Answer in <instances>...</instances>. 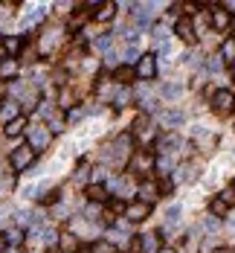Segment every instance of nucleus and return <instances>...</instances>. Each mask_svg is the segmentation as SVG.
Returning <instances> with one entry per match:
<instances>
[{"instance_id":"a19ab883","label":"nucleus","mask_w":235,"mask_h":253,"mask_svg":"<svg viewBox=\"0 0 235 253\" xmlns=\"http://www.w3.org/2000/svg\"><path fill=\"white\" fill-rule=\"evenodd\" d=\"M224 9H230V12H235V0H227V3H224Z\"/></svg>"},{"instance_id":"20e7f679","label":"nucleus","mask_w":235,"mask_h":253,"mask_svg":"<svg viewBox=\"0 0 235 253\" xmlns=\"http://www.w3.org/2000/svg\"><path fill=\"white\" fill-rule=\"evenodd\" d=\"M148 213H151V204H145V201H137V204L125 207L128 221H142V219H148Z\"/></svg>"},{"instance_id":"473e14b6","label":"nucleus","mask_w":235,"mask_h":253,"mask_svg":"<svg viewBox=\"0 0 235 253\" xmlns=\"http://www.w3.org/2000/svg\"><path fill=\"white\" fill-rule=\"evenodd\" d=\"M125 61H128V64L140 61V58H137V47H128V50H125Z\"/></svg>"},{"instance_id":"f8f14e48","label":"nucleus","mask_w":235,"mask_h":253,"mask_svg":"<svg viewBox=\"0 0 235 253\" xmlns=\"http://www.w3.org/2000/svg\"><path fill=\"white\" fill-rule=\"evenodd\" d=\"M177 35H180L183 41H195V29H192V20H189V17L177 20Z\"/></svg>"},{"instance_id":"393cba45","label":"nucleus","mask_w":235,"mask_h":253,"mask_svg":"<svg viewBox=\"0 0 235 253\" xmlns=\"http://www.w3.org/2000/svg\"><path fill=\"white\" fill-rule=\"evenodd\" d=\"M84 253H113V248H110L108 242H96V245H90Z\"/></svg>"},{"instance_id":"79ce46f5","label":"nucleus","mask_w":235,"mask_h":253,"mask_svg":"<svg viewBox=\"0 0 235 253\" xmlns=\"http://www.w3.org/2000/svg\"><path fill=\"white\" fill-rule=\"evenodd\" d=\"M215 253H235V251H233V248H218Z\"/></svg>"},{"instance_id":"aec40b11","label":"nucleus","mask_w":235,"mask_h":253,"mask_svg":"<svg viewBox=\"0 0 235 253\" xmlns=\"http://www.w3.org/2000/svg\"><path fill=\"white\" fill-rule=\"evenodd\" d=\"M113 12H116V3H102L99 12H96V20H110Z\"/></svg>"},{"instance_id":"6e6552de","label":"nucleus","mask_w":235,"mask_h":253,"mask_svg":"<svg viewBox=\"0 0 235 253\" xmlns=\"http://www.w3.org/2000/svg\"><path fill=\"white\" fill-rule=\"evenodd\" d=\"M84 195H87L93 204H102V201L108 198V189H105V186H99V184H87V186H84Z\"/></svg>"},{"instance_id":"9d476101","label":"nucleus","mask_w":235,"mask_h":253,"mask_svg":"<svg viewBox=\"0 0 235 253\" xmlns=\"http://www.w3.org/2000/svg\"><path fill=\"white\" fill-rule=\"evenodd\" d=\"M38 239L47 245V248H52L55 242H58V233H55V227H49V224H44L41 230H38Z\"/></svg>"},{"instance_id":"a878e982","label":"nucleus","mask_w":235,"mask_h":253,"mask_svg":"<svg viewBox=\"0 0 235 253\" xmlns=\"http://www.w3.org/2000/svg\"><path fill=\"white\" fill-rule=\"evenodd\" d=\"M3 50H6V52H12V55H15V52H17V50H20V38H6V41H3Z\"/></svg>"},{"instance_id":"a211bd4d","label":"nucleus","mask_w":235,"mask_h":253,"mask_svg":"<svg viewBox=\"0 0 235 253\" xmlns=\"http://www.w3.org/2000/svg\"><path fill=\"white\" fill-rule=\"evenodd\" d=\"M15 73H17V61H15V58H3V61H0V76H3V79H12Z\"/></svg>"},{"instance_id":"58836bf2","label":"nucleus","mask_w":235,"mask_h":253,"mask_svg":"<svg viewBox=\"0 0 235 253\" xmlns=\"http://www.w3.org/2000/svg\"><path fill=\"white\" fill-rule=\"evenodd\" d=\"M67 119H70V122H78V119H81V111H70Z\"/></svg>"},{"instance_id":"9b49d317","label":"nucleus","mask_w":235,"mask_h":253,"mask_svg":"<svg viewBox=\"0 0 235 253\" xmlns=\"http://www.w3.org/2000/svg\"><path fill=\"white\" fill-rule=\"evenodd\" d=\"M58 245H61V251H67V253L78 251V239H76V233H61V236H58Z\"/></svg>"},{"instance_id":"6ab92c4d","label":"nucleus","mask_w":235,"mask_h":253,"mask_svg":"<svg viewBox=\"0 0 235 253\" xmlns=\"http://www.w3.org/2000/svg\"><path fill=\"white\" fill-rule=\"evenodd\" d=\"M183 111H166L163 114V125H183Z\"/></svg>"},{"instance_id":"f03ea898","label":"nucleus","mask_w":235,"mask_h":253,"mask_svg":"<svg viewBox=\"0 0 235 253\" xmlns=\"http://www.w3.org/2000/svg\"><path fill=\"white\" fill-rule=\"evenodd\" d=\"M128 154H131V137H128V134H122V137H116V143L105 152V163L122 166V163L128 160Z\"/></svg>"},{"instance_id":"dca6fc26","label":"nucleus","mask_w":235,"mask_h":253,"mask_svg":"<svg viewBox=\"0 0 235 253\" xmlns=\"http://www.w3.org/2000/svg\"><path fill=\"white\" fill-rule=\"evenodd\" d=\"M169 35H172V32H169L166 23H157V26H154V41H157V47H166V44H169Z\"/></svg>"},{"instance_id":"cd10ccee","label":"nucleus","mask_w":235,"mask_h":253,"mask_svg":"<svg viewBox=\"0 0 235 253\" xmlns=\"http://www.w3.org/2000/svg\"><path fill=\"white\" fill-rule=\"evenodd\" d=\"M224 61H235V41H227L224 44V55H221Z\"/></svg>"},{"instance_id":"2eb2a0df","label":"nucleus","mask_w":235,"mask_h":253,"mask_svg":"<svg viewBox=\"0 0 235 253\" xmlns=\"http://www.w3.org/2000/svg\"><path fill=\"white\" fill-rule=\"evenodd\" d=\"M180 216H183V207H180V204L169 207V210H166V224H169V227H177V224H180Z\"/></svg>"},{"instance_id":"4c0bfd02","label":"nucleus","mask_w":235,"mask_h":253,"mask_svg":"<svg viewBox=\"0 0 235 253\" xmlns=\"http://www.w3.org/2000/svg\"><path fill=\"white\" fill-rule=\"evenodd\" d=\"M221 67H224V58H221V55H215V58L209 61V70H221Z\"/></svg>"},{"instance_id":"5701e85b","label":"nucleus","mask_w":235,"mask_h":253,"mask_svg":"<svg viewBox=\"0 0 235 253\" xmlns=\"http://www.w3.org/2000/svg\"><path fill=\"white\" fill-rule=\"evenodd\" d=\"M134 169H137V172H142V169H151V157H145V154H137V157H134Z\"/></svg>"},{"instance_id":"7ed1b4c3","label":"nucleus","mask_w":235,"mask_h":253,"mask_svg":"<svg viewBox=\"0 0 235 253\" xmlns=\"http://www.w3.org/2000/svg\"><path fill=\"white\" fill-rule=\"evenodd\" d=\"M32 160H35V152L29 149V146H20V149H15V152H9V163H12V169H26V166H32Z\"/></svg>"},{"instance_id":"72a5a7b5","label":"nucleus","mask_w":235,"mask_h":253,"mask_svg":"<svg viewBox=\"0 0 235 253\" xmlns=\"http://www.w3.org/2000/svg\"><path fill=\"white\" fill-rule=\"evenodd\" d=\"M6 239H9L12 245H17V242L23 239V233H20V230H9V233H6Z\"/></svg>"},{"instance_id":"1a4fd4ad","label":"nucleus","mask_w":235,"mask_h":253,"mask_svg":"<svg viewBox=\"0 0 235 253\" xmlns=\"http://www.w3.org/2000/svg\"><path fill=\"white\" fill-rule=\"evenodd\" d=\"M177 146H180V140H177L174 134H169V137H163V140L157 143V152H160V154H172Z\"/></svg>"},{"instance_id":"412c9836","label":"nucleus","mask_w":235,"mask_h":253,"mask_svg":"<svg viewBox=\"0 0 235 253\" xmlns=\"http://www.w3.org/2000/svg\"><path fill=\"white\" fill-rule=\"evenodd\" d=\"M212 23H215L218 29H227V23H230V15H227L224 9H218V12L212 15Z\"/></svg>"},{"instance_id":"0eeeda50","label":"nucleus","mask_w":235,"mask_h":253,"mask_svg":"<svg viewBox=\"0 0 235 253\" xmlns=\"http://www.w3.org/2000/svg\"><path fill=\"white\" fill-rule=\"evenodd\" d=\"M212 105H215V111H230L235 105V96L230 90H218L215 93V99H212Z\"/></svg>"},{"instance_id":"2f4dec72","label":"nucleus","mask_w":235,"mask_h":253,"mask_svg":"<svg viewBox=\"0 0 235 253\" xmlns=\"http://www.w3.org/2000/svg\"><path fill=\"white\" fill-rule=\"evenodd\" d=\"M67 213H70V210H67L64 204H55V207H52V219H67Z\"/></svg>"},{"instance_id":"37998d69","label":"nucleus","mask_w":235,"mask_h":253,"mask_svg":"<svg viewBox=\"0 0 235 253\" xmlns=\"http://www.w3.org/2000/svg\"><path fill=\"white\" fill-rule=\"evenodd\" d=\"M160 253H174V251H172V248H163V251H160Z\"/></svg>"},{"instance_id":"ddd939ff","label":"nucleus","mask_w":235,"mask_h":253,"mask_svg":"<svg viewBox=\"0 0 235 253\" xmlns=\"http://www.w3.org/2000/svg\"><path fill=\"white\" fill-rule=\"evenodd\" d=\"M157 195H160V189H157L154 184H142V186H140V198H142L145 204H154Z\"/></svg>"},{"instance_id":"c85d7f7f","label":"nucleus","mask_w":235,"mask_h":253,"mask_svg":"<svg viewBox=\"0 0 235 253\" xmlns=\"http://www.w3.org/2000/svg\"><path fill=\"white\" fill-rule=\"evenodd\" d=\"M131 76H134V70H131V67H119V70H116V82H128Z\"/></svg>"},{"instance_id":"b1692460","label":"nucleus","mask_w":235,"mask_h":253,"mask_svg":"<svg viewBox=\"0 0 235 253\" xmlns=\"http://www.w3.org/2000/svg\"><path fill=\"white\" fill-rule=\"evenodd\" d=\"M12 189H15V175L0 178V195H6V192H12Z\"/></svg>"},{"instance_id":"ea45409f","label":"nucleus","mask_w":235,"mask_h":253,"mask_svg":"<svg viewBox=\"0 0 235 253\" xmlns=\"http://www.w3.org/2000/svg\"><path fill=\"white\" fill-rule=\"evenodd\" d=\"M6 245H9V239H6V233H0V253L6 251Z\"/></svg>"},{"instance_id":"423d86ee","label":"nucleus","mask_w":235,"mask_h":253,"mask_svg":"<svg viewBox=\"0 0 235 253\" xmlns=\"http://www.w3.org/2000/svg\"><path fill=\"white\" fill-rule=\"evenodd\" d=\"M20 117V105H17V99H6L3 105H0V119L9 125L12 119H17Z\"/></svg>"},{"instance_id":"f3484780","label":"nucleus","mask_w":235,"mask_h":253,"mask_svg":"<svg viewBox=\"0 0 235 253\" xmlns=\"http://www.w3.org/2000/svg\"><path fill=\"white\" fill-rule=\"evenodd\" d=\"M23 128H26V117H17V119H12V122L6 125V137H17Z\"/></svg>"},{"instance_id":"bb28decb","label":"nucleus","mask_w":235,"mask_h":253,"mask_svg":"<svg viewBox=\"0 0 235 253\" xmlns=\"http://www.w3.org/2000/svg\"><path fill=\"white\" fill-rule=\"evenodd\" d=\"M212 216H215V219H221V216H227V204H224L221 198H215V201H212Z\"/></svg>"},{"instance_id":"4be33fe9","label":"nucleus","mask_w":235,"mask_h":253,"mask_svg":"<svg viewBox=\"0 0 235 253\" xmlns=\"http://www.w3.org/2000/svg\"><path fill=\"white\" fill-rule=\"evenodd\" d=\"M128 102H131V90L125 87V90H119V93H116V99H113V105H116V108H125Z\"/></svg>"},{"instance_id":"e433bc0d","label":"nucleus","mask_w":235,"mask_h":253,"mask_svg":"<svg viewBox=\"0 0 235 253\" xmlns=\"http://www.w3.org/2000/svg\"><path fill=\"white\" fill-rule=\"evenodd\" d=\"M35 195H41V186H26L23 189V198H35Z\"/></svg>"},{"instance_id":"7c9ffc66","label":"nucleus","mask_w":235,"mask_h":253,"mask_svg":"<svg viewBox=\"0 0 235 253\" xmlns=\"http://www.w3.org/2000/svg\"><path fill=\"white\" fill-rule=\"evenodd\" d=\"M204 227H206V233H215V230H221V221H218V219H215V216H209V219H206V224H204Z\"/></svg>"},{"instance_id":"4468645a","label":"nucleus","mask_w":235,"mask_h":253,"mask_svg":"<svg viewBox=\"0 0 235 253\" xmlns=\"http://www.w3.org/2000/svg\"><path fill=\"white\" fill-rule=\"evenodd\" d=\"M166 99H180V93H183V84L180 82H169V84H163V90H160Z\"/></svg>"},{"instance_id":"f704fd0d","label":"nucleus","mask_w":235,"mask_h":253,"mask_svg":"<svg viewBox=\"0 0 235 253\" xmlns=\"http://www.w3.org/2000/svg\"><path fill=\"white\" fill-rule=\"evenodd\" d=\"M221 201H224L227 207H230V204H235V186H233V189H227V192L221 195Z\"/></svg>"},{"instance_id":"39448f33","label":"nucleus","mask_w":235,"mask_h":253,"mask_svg":"<svg viewBox=\"0 0 235 253\" xmlns=\"http://www.w3.org/2000/svg\"><path fill=\"white\" fill-rule=\"evenodd\" d=\"M137 73H140L142 79H154V76H157V61H154V55H142V58L137 61Z\"/></svg>"},{"instance_id":"c03bdc74","label":"nucleus","mask_w":235,"mask_h":253,"mask_svg":"<svg viewBox=\"0 0 235 253\" xmlns=\"http://www.w3.org/2000/svg\"><path fill=\"white\" fill-rule=\"evenodd\" d=\"M6 253H17V251H6Z\"/></svg>"},{"instance_id":"c9c22d12","label":"nucleus","mask_w":235,"mask_h":253,"mask_svg":"<svg viewBox=\"0 0 235 253\" xmlns=\"http://www.w3.org/2000/svg\"><path fill=\"white\" fill-rule=\"evenodd\" d=\"M70 102H73V93L70 90H61V108H70Z\"/></svg>"},{"instance_id":"f257e3e1","label":"nucleus","mask_w":235,"mask_h":253,"mask_svg":"<svg viewBox=\"0 0 235 253\" xmlns=\"http://www.w3.org/2000/svg\"><path fill=\"white\" fill-rule=\"evenodd\" d=\"M26 137H29V149H32L35 154L47 152V149H49V143H52V131H49L47 125H29Z\"/></svg>"},{"instance_id":"c756f323","label":"nucleus","mask_w":235,"mask_h":253,"mask_svg":"<svg viewBox=\"0 0 235 253\" xmlns=\"http://www.w3.org/2000/svg\"><path fill=\"white\" fill-rule=\"evenodd\" d=\"M47 128H49V131H55V134H58V131H64V122H61V119H58V117H55V114H52V117H49V125H47Z\"/></svg>"}]
</instances>
